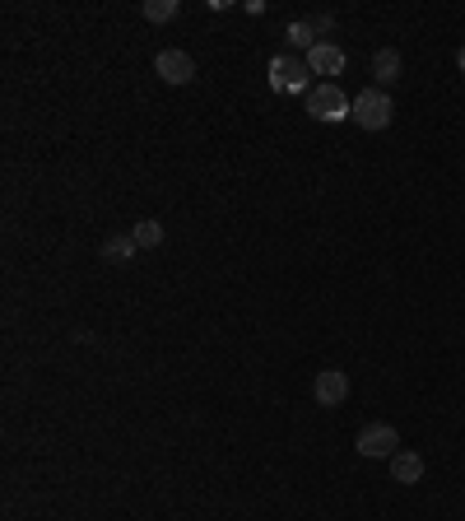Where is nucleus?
Here are the masks:
<instances>
[{"label": "nucleus", "instance_id": "1", "mask_svg": "<svg viewBox=\"0 0 465 521\" xmlns=\"http://www.w3.org/2000/svg\"><path fill=\"white\" fill-rule=\"evenodd\" d=\"M396 117V103L387 89H363V94H353V107H349V121L353 126H363V130H387Z\"/></svg>", "mask_w": 465, "mask_h": 521}, {"label": "nucleus", "instance_id": "2", "mask_svg": "<svg viewBox=\"0 0 465 521\" xmlns=\"http://www.w3.org/2000/svg\"><path fill=\"white\" fill-rule=\"evenodd\" d=\"M349 107H353V98L340 85H331V79H321V85L308 89V117L312 121H326V126L349 121Z\"/></svg>", "mask_w": 465, "mask_h": 521}, {"label": "nucleus", "instance_id": "3", "mask_svg": "<svg viewBox=\"0 0 465 521\" xmlns=\"http://www.w3.org/2000/svg\"><path fill=\"white\" fill-rule=\"evenodd\" d=\"M308 61H298V57H289V51H280L275 61H270V89L275 94H308L312 85H308Z\"/></svg>", "mask_w": 465, "mask_h": 521}, {"label": "nucleus", "instance_id": "4", "mask_svg": "<svg viewBox=\"0 0 465 521\" xmlns=\"http://www.w3.org/2000/svg\"><path fill=\"white\" fill-rule=\"evenodd\" d=\"M396 452H400V433H396V424L377 419V424H363V428H359V456L381 461V456H396Z\"/></svg>", "mask_w": 465, "mask_h": 521}, {"label": "nucleus", "instance_id": "5", "mask_svg": "<svg viewBox=\"0 0 465 521\" xmlns=\"http://www.w3.org/2000/svg\"><path fill=\"white\" fill-rule=\"evenodd\" d=\"M154 70L163 85H191V79H196V61H191V51H182V47H163L154 57Z\"/></svg>", "mask_w": 465, "mask_h": 521}, {"label": "nucleus", "instance_id": "6", "mask_svg": "<svg viewBox=\"0 0 465 521\" xmlns=\"http://www.w3.org/2000/svg\"><path fill=\"white\" fill-rule=\"evenodd\" d=\"M312 396H317V405H326V409L344 405V400H349V377H344L340 368H321L317 382H312Z\"/></svg>", "mask_w": 465, "mask_h": 521}, {"label": "nucleus", "instance_id": "7", "mask_svg": "<svg viewBox=\"0 0 465 521\" xmlns=\"http://www.w3.org/2000/svg\"><path fill=\"white\" fill-rule=\"evenodd\" d=\"M303 61H308V70H312V75H340L349 57H344V47H335V42H326V38H321Z\"/></svg>", "mask_w": 465, "mask_h": 521}, {"label": "nucleus", "instance_id": "8", "mask_svg": "<svg viewBox=\"0 0 465 521\" xmlns=\"http://www.w3.org/2000/svg\"><path fill=\"white\" fill-rule=\"evenodd\" d=\"M424 471H428V461L419 456V452H396L391 456V475H396V484H419L424 480Z\"/></svg>", "mask_w": 465, "mask_h": 521}, {"label": "nucleus", "instance_id": "9", "mask_svg": "<svg viewBox=\"0 0 465 521\" xmlns=\"http://www.w3.org/2000/svg\"><path fill=\"white\" fill-rule=\"evenodd\" d=\"M372 75H377V89H391L400 79V51L396 47H381L372 57Z\"/></svg>", "mask_w": 465, "mask_h": 521}, {"label": "nucleus", "instance_id": "10", "mask_svg": "<svg viewBox=\"0 0 465 521\" xmlns=\"http://www.w3.org/2000/svg\"><path fill=\"white\" fill-rule=\"evenodd\" d=\"M135 238L130 233H112V238H103V261H112V265H130L135 261Z\"/></svg>", "mask_w": 465, "mask_h": 521}, {"label": "nucleus", "instance_id": "11", "mask_svg": "<svg viewBox=\"0 0 465 521\" xmlns=\"http://www.w3.org/2000/svg\"><path fill=\"white\" fill-rule=\"evenodd\" d=\"M130 238H135L140 252H154V247H163V224H158V219H140V224L130 229Z\"/></svg>", "mask_w": 465, "mask_h": 521}, {"label": "nucleus", "instance_id": "12", "mask_svg": "<svg viewBox=\"0 0 465 521\" xmlns=\"http://www.w3.org/2000/svg\"><path fill=\"white\" fill-rule=\"evenodd\" d=\"M140 14H145L149 23H168V19H177V14H182V5H177V0H145Z\"/></svg>", "mask_w": 465, "mask_h": 521}, {"label": "nucleus", "instance_id": "13", "mask_svg": "<svg viewBox=\"0 0 465 521\" xmlns=\"http://www.w3.org/2000/svg\"><path fill=\"white\" fill-rule=\"evenodd\" d=\"M308 29H312V33H331L335 19H331V14H308Z\"/></svg>", "mask_w": 465, "mask_h": 521}, {"label": "nucleus", "instance_id": "14", "mask_svg": "<svg viewBox=\"0 0 465 521\" xmlns=\"http://www.w3.org/2000/svg\"><path fill=\"white\" fill-rule=\"evenodd\" d=\"M456 66H461V75H465V47L456 51Z\"/></svg>", "mask_w": 465, "mask_h": 521}]
</instances>
